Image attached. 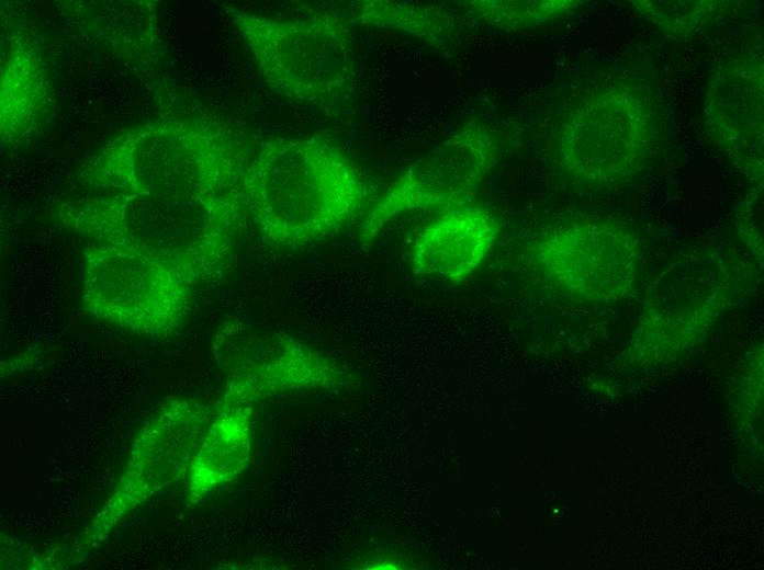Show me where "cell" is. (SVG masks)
Masks as SVG:
<instances>
[{
	"mask_svg": "<svg viewBox=\"0 0 764 570\" xmlns=\"http://www.w3.org/2000/svg\"><path fill=\"white\" fill-rule=\"evenodd\" d=\"M247 213L277 248H301L336 233L366 208L368 189L350 157L314 135L260 142L244 174Z\"/></svg>",
	"mask_w": 764,
	"mask_h": 570,
	"instance_id": "6da1fadb",
	"label": "cell"
},
{
	"mask_svg": "<svg viewBox=\"0 0 764 570\" xmlns=\"http://www.w3.org/2000/svg\"><path fill=\"white\" fill-rule=\"evenodd\" d=\"M263 81L303 106L332 107L353 88L355 59L347 23L323 11L280 19L231 11Z\"/></svg>",
	"mask_w": 764,
	"mask_h": 570,
	"instance_id": "7a4b0ae2",
	"label": "cell"
},
{
	"mask_svg": "<svg viewBox=\"0 0 764 570\" xmlns=\"http://www.w3.org/2000/svg\"><path fill=\"white\" fill-rule=\"evenodd\" d=\"M215 411L216 406L198 399L173 398L145 421L114 490L72 545L69 558H85L131 512L188 476Z\"/></svg>",
	"mask_w": 764,
	"mask_h": 570,
	"instance_id": "3957f363",
	"label": "cell"
},
{
	"mask_svg": "<svg viewBox=\"0 0 764 570\" xmlns=\"http://www.w3.org/2000/svg\"><path fill=\"white\" fill-rule=\"evenodd\" d=\"M225 375L222 406L249 407L288 392L338 390L349 381L345 367L294 334L233 322L213 341Z\"/></svg>",
	"mask_w": 764,
	"mask_h": 570,
	"instance_id": "277c9868",
	"label": "cell"
},
{
	"mask_svg": "<svg viewBox=\"0 0 764 570\" xmlns=\"http://www.w3.org/2000/svg\"><path fill=\"white\" fill-rule=\"evenodd\" d=\"M82 301L93 317L142 335H166L184 320L192 286L160 261L123 247L93 250Z\"/></svg>",
	"mask_w": 764,
	"mask_h": 570,
	"instance_id": "5b68a950",
	"label": "cell"
},
{
	"mask_svg": "<svg viewBox=\"0 0 764 570\" xmlns=\"http://www.w3.org/2000/svg\"><path fill=\"white\" fill-rule=\"evenodd\" d=\"M651 127L644 103L633 93L600 91L575 107L560 127L559 162L583 183H619L636 174L647 160Z\"/></svg>",
	"mask_w": 764,
	"mask_h": 570,
	"instance_id": "8992f818",
	"label": "cell"
},
{
	"mask_svg": "<svg viewBox=\"0 0 764 570\" xmlns=\"http://www.w3.org/2000/svg\"><path fill=\"white\" fill-rule=\"evenodd\" d=\"M498 152L488 127L475 119L464 123L373 203L359 227V240L370 243L404 213L460 203L494 169Z\"/></svg>",
	"mask_w": 764,
	"mask_h": 570,
	"instance_id": "52a82bcc",
	"label": "cell"
},
{
	"mask_svg": "<svg viewBox=\"0 0 764 570\" xmlns=\"http://www.w3.org/2000/svg\"><path fill=\"white\" fill-rule=\"evenodd\" d=\"M531 256L557 288L589 301H613L628 295L641 265L633 232L604 220L554 228L533 243Z\"/></svg>",
	"mask_w": 764,
	"mask_h": 570,
	"instance_id": "ba28073f",
	"label": "cell"
},
{
	"mask_svg": "<svg viewBox=\"0 0 764 570\" xmlns=\"http://www.w3.org/2000/svg\"><path fill=\"white\" fill-rule=\"evenodd\" d=\"M499 233L496 217L475 206L452 208L425 226L411 249L415 275L460 283L472 275Z\"/></svg>",
	"mask_w": 764,
	"mask_h": 570,
	"instance_id": "9c48e42d",
	"label": "cell"
},
{
	"mask_svg": "<svg viewBox=\"0 0 764 570\" xmlns=\"http://www.w3.org/2000/svg\"><path fill=\"white\" fill-rule=\"evenodd\" d=\"M251 455V409L216 404L188 472L187 501L195 504L239 477Z\"/></svg>",
	"mask_w": 764,
	"mask_h": 570,
	"instance_id": "30bf717a",
	"label": "cell"
},
{
	"mask_svg": "<svg viewBox=\"0 0 764 570\" xmlns=\"http://www.w3.org/2000/svg\"><path fill=\"white\" fill-rule=\"evenodd\" d=\"M362 25L400 32L436 47L453 41L454 19L436 5L405 1L367 0L351 5Z\"/></svg>",
	"mask_w": 764,
	"mask_h": 570,
	"instance_id": "8fae6325",
	"label": "cell"
},
{
	"mask_svg": "<svg viewBox=\"0 0 764 570\" xmlns=\"http://www.w3.org/2000/svg\"><path fill=\"white\" fill-rule=\"evenodd\" d=\"M726 72L729 75L727 87L732 92L734 104L727 105L726 116L712 122L726 144L749 149L755 145V137L760 139L762 129V73L748 62L738 64Z\"/></svg>",
	"mask_w": 764,
	"mask_h": 570,
	"instance_id": "7c38bea8",
	"label": "cell"
},
{
	"mask_svg": "<svg viewBox=\"0 0 764 570\" xmlns=\"http://www.w3.org/2000/svg\"><path fill=\"white\" fill-rule=\"evenodd\" d=\"M473 11L488 24L499 29H520L555 20L571 12L575 1H505L476 0Z\"/></svg>",
	"mask_w": 764,
	"mask_h": 570,
	"instance_id": "4fadbf2b",
	"label": "cell"
}]
</instances>
